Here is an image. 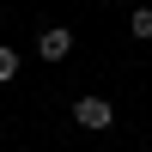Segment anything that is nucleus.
Listing matches in <instances>:
<instances>
[{
  "label": "nucleus",
  "instance_id": "nucleus-2",
  "mask_svg": "<svg viewBox=\"0 0 152 152\" xmlns=\"http://www.w3.org/2000/svg\"><path fill=\"white\" fill-rule=\"evenodd\" d=\"M37 55H43V61H67L73 55V31H61V24L43 31V37H37Z\"/></svg>",
  "mask_w": 152,
  "mask_h": 152
},
{
  "label": "nucleus",
  "instance_id": "nucleus-1",
  "mask_svg": "<svg viewBox=\"0 0 152 152\" xmlns=\"http://www.w3.org/2000/svg\"><path fill=\"white\" fill-rule=\"evenodd\" d=\"M73 122L91 128V134H104L110 122H116V104H110V97H79V104H73Z\"/></svg>",
  "mask_w": 152,
  "mask_h": 152
},
{
  "label": "nucleus",
  "instance_id": "nucleus-4",
  "mask_svg": "<svg viewBox=\"0 0 152 152\" xmlns=\"http://www.w3.org/2000/svg\"><path fill=\"white\" fill-rule=\"evenodd\" d=\"M134 37H152V6H140V12H134Z\"/></svg>",
  "mask_w": 152,
  "mask_h": 152
},
{
  "label": "nucleus",
  "instance_id": "nucleus-3",
  "mask_svg": "<svg viewBox=\"0 0 152 152\" xmlns=\"http://www.w3.org/2000/svg\"><path fill=\"white\" fill-rule=\"evenodd\" d=\"M6 79H18V49L0 43V85H6Z\"/></svg>",
  "mask_w": 152,
  "mask_h": 152
}]
</instances>
